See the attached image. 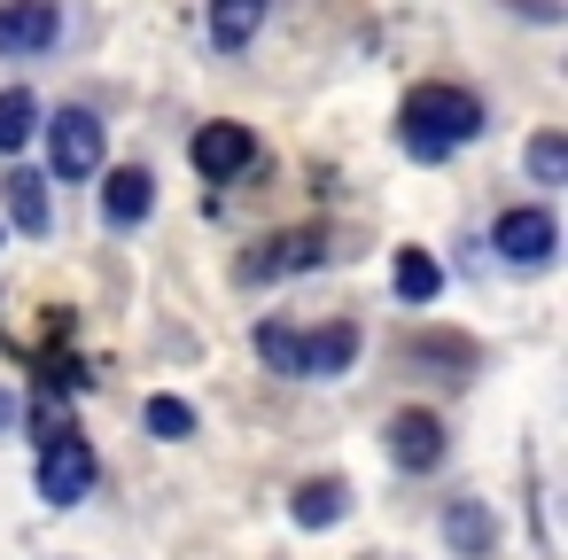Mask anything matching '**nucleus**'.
<instances>
[{
  "mask_svg": "<svg viewBox=\"0 0 568 560\" xmlns=\"http://www.w3.org/2000/svg\"><path fill=\"white\" fill-rule=\"evenodd\" d=\"M483 102L467 94V86H444V79H428V86H413L405 102H397V141H405V156L413 164H444V156H459L467 141H483Z\"/></svg>",
  "mask_w": 568,
  "mask_h": 560,
  "instance_id": "nucleus-1",
  "label": "nucleus"
},
{
  "mask_svg": "<svg viewBox=\"0 0 568 560\" xmlns=\"http://www.w3.org/2000/svg\"><path fill=\"white\" fill-rule=\"evenodd\" d=\"M102 149H110V125L94 110H55L48 118V164H55V180H94Z\"/></svg>",
  "mask_w": 568,
  "mask_h": 560,
  "instance_id": "nucleus-2",
  "label": "nucleus"
},
{
  "mask_svg": "<svg viewBox=\"0 0 568 560\" xmlns=\"http://www.w3.org/2000/svg\"><path fill=\"white\" fill-rule=\"evenodd\" d=\"M490 250H498L506 265H521V273H545V265H552V250H560V226H552V211H537V203H514V211H498V226H490Z\"/></svg>",
  "mask_w": 568,
  "mask_h": 560,
  "instance_id": "nucleus-3",
  "label": "nucleus"
},
{
  "mask_svg": "<svg viewBox=\"0 0 568 560\" xmlns=\"http://www.w3.org/2000/svg\"><path fill=\"white\" fill-rule=\"evenodd\" d=\"M320 257H327V234L320 226H288V234H265L242 257V281H288V273H312Z\"/></svg>",
  "mask_w": 568,
  "mask_h": 560,
  "instance_id": "nucleus-4",
  "label": "nucleus"
},
{
  "mask_svg": "<svg viewBox=\"0 0 568 560\" xmlns=\"http://www.w3.org/2000/svg\"><path fill=\"white\" fill-rule=\"evenodd\" d=\"M382 444H389V459L405 467V475H436L444 467V420L436 413H420V405H405V413H389V428H382Z\"/></svg>",
  "mask_w": 568,
  "mask_h": 560,
  "instance_id": "nucleus-5",
  "label": "nucleus"
},
{
  "mask_svg": "<svg viewBox=\"0 0 568 560\" xmlns=\"http://www.w3.org/2000/svg\"><path fill=\"white\" fill-rule=\"evenodd\" d=\"M94 475H102V467H94V451H87L79 428L40 451V498H48V506H79V498L94 490Z\"/></svg>",
  "mask_w": 568,
  "mask_h": 560,
  "instance_id": "nucleus-6",
  "label": "nucleus"
},
{
  "mask_svg": "<svg viewBox=\"0 0 568 560\" xmlns=\"http://www.w3.org/2000/svg\"><path fill=\"white\" fill-rule=\"evenodd\" d=\"M187 156H195V172H203V180H234V172H250V164H257V133H250V125H234V118H211V125H195Z\"/></svg>",
  "mask_w": 568,
  "mask_h": 560,
  "instance_id": "nucleus-7",
  "label": "nucleus"
},
{
  "mask_svg": "<svg viewBox=\"0 0 568 560\" xmlns=\"http://www.w3.org/2000/svg\"><path fill=\"white\" fill-rule=\"evenodd\" d=\"M55 32H63L55 0H0V55H40L55 48Z\"/></svg>",
  "mask_w": 568,
  "mask_h": 560,
  "instance_id": "nucleus-8",
  "label": "nucleus"
},
{
  "mask_svg": "<svg viewBox=\"0 0 568 560\" xmlns=\"http://www.w3.org/2000/svg\"><path fill=\"white\" fill-rule=\"evenodd\" d=\"M444 544L459 552V560H490L498 552V521H490V506L483 498H444Z\"/></svg>",
  "mask_w": 568,
  "mask_h": 560,
  "instance_id": "nucleus-9",
  "label": "nucleus"
},
{
  "mask_svg": "<svg viewBox=\"0 0 568 560\" xmlns=\"http://www.w3.org/2000/svg\"><path fill=\"white\" fill-rule=\"evenodd\" d=\"M149 211H156V180H149L141 164H118V172L102 180V218H110L118 234H133Z\"/></svg>",
  "mask_w": 568,
  "mask_h": 560,
  "instance_id": "nucleus-10",
  "label": "nucleus"
},
{
  "mask_svg": "<svg viewBox=\"0 0 568 560\" xmlns=\"http://www.w3.org/2000/svg\"><path fill=\"white\" fill-rule=\"evenodd\" d=\"M351 366H358V327H351V319L304 335V381H335V374H351Z\"/></svg>",
  "mask_w": 568,
  "mask_h": 560,
  "instance_id": "nucleus-11",
  "label": "nucleus"
},
{
  "mask_svg": "<svg viewBox=\"0 0 568 560\" xmlns=\"http://www.w3.org/2000/svg\"><path fill=\"white\" fill-rule=\"evenodd\" d=\"M351 513V482L343 475H312V482H296V498H288V521L296 529H335Z\"/></svg>",
  "mask_w": 568,
  "mask_h": 560,
  "instance_id": "nucleus-12",
  "label": "nucleus"
},
{
  "mask_svg": "<svg viewBox=\"0 0 568 560\" xmlns=\"http://www.w3.org/2000/svg\"><path fill=\"white\" fill-rule=\"evenodd\" d=\"M0 203H9V226L17 234H48V180L9 164V180H0Z\"/></svg>",
  "mask_w": 568,
  "mask_h": 560,
  "instance_id": "nucleus-13",
  "label": "nucleus"
},
{
  "mask_svg": "<svg viewBox=\"0 0 568 560\" xmlns=\"http://www.w3.org/2000/svg\"><path fill=\"white\" fill-rule=\"evenodd\" d=\"M265 24V0H211V48L219 55H242Z\"/></svg>",
  "mask_w": 568,
  "mask_h": 560,
  "instance_id": "nucleus-14",
  "label": "nucleus"
},
{
  "mask_svg": "<svg viewBox=\"0 0 568 560\" xmlns=\"http://www.w3.org/2000/svg\"><path fill=\"white\" fill-rule=\"evenodd\" d=\"M32 133H40V102H32V86H0V156H17Z\"/></svg>",
  "mask_w": 568,
  "mask_h": 560,
  "instance_id": "nucleus-15",
  "label": "nucleus"
},
{
  "mask_svg": "<svg viewBox=\"0 0 568 560\" xmlns=\"http://www.w3.org/2000/svg\"><path fill=\"white\" fill-rule=\"evenodd\" d=\"M257 358H265L273 374H288V381H304V335H296V327H281V319H265V327H257Z\"/></svg>",
  "mask_w": 568,
  "mask_h": 560,
  "instance_id": "nucleus-16",
  "label": "nucleus"
},
{
  "mask_svg": "<svg viewBox=\"0 0 568 560\" xmlns=\"http://www.w3.org/2000/svg\"><path fill=\"white\" fill-rule=\"evenodd\" d=\"M397 296H405V304L444 296V273H436V257H428V250H405V257H397Z\"/></svg>",
  "mask_w": 568,
  "mask_h": 560,
  "instance_id": "nucleus-17",
  "label": "nucleus"
},
{
  "mask_svg": "<svg viewBox=\"0 0 568 560\" xmlns=\"http://www.w3.org/2000/svg\"><path fill=\"white\" fill-rule=\"evenodd\" d=\"M141 420H149V436H164V444H187V436H195V405H187V397H149Z\"/></svg>",
  "mask_w": 568,
  "mask_h": 560,
  "instance_id": "nucleus-18",
  "label": "nucleus"
},
{
  "mask_svg": "<svg viewBox=\"0 0 568 560\" xmlns=\"http://www.w3.org/2000/svg\"><path fill=\"white\" fill-rule=\"evenodd\" d=\"M529 180H537V187H560V180H568V141H560V133H537V141H529Z\"/></svg>",
  "mask_w": 568,
  "mask_h": 560,
  "instance_id": "nucleus-19",
  "label": "nucleus"
},
{
  "mask_svg": "<svg viewBox=\"0 0 568 560\" xmlns=\"http://www.w3.org/2000/svg\"><path fill=\"white\" fill-rule=\"evenodd\" d=\"M9 420H17V397H9V389H0V436H9Z\"/></svg>",
  "mask_w": 568,
  "mask_h": 560,
  "instance_id": "nucleus-20",
  "label": "nucleus"
},
{
  "mask_svg": "<svg viewBox=\"0 0 568 560\" xmlns=\"http://www.w3.org/2000/svg\"><path fill=\"white\" fill-rule=\"evenodd\" d=\"M366 560H389V552H366Z\"/></svg>",
  "mask_w": 568,
  "mask_h": 560,
  "instance_id": "nucleus-21",
  "label": "nucleus"
}]
</instances>
